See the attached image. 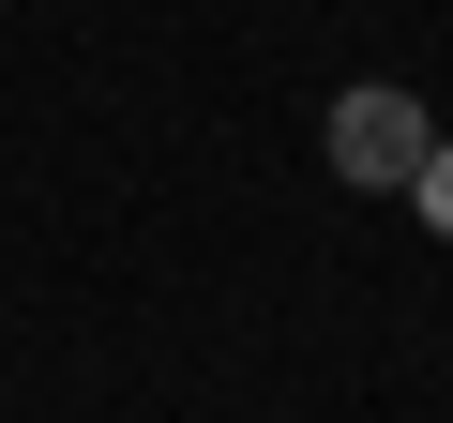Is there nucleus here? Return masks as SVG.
<instances>
[{"label":"nucleus","instance_id":"nucleus-1","mask_svg":"<svg viewBox=\"0 0 453 423\" xmlns=\"http://www.w3.org/2000/svg\"><path fill=\"white\" fill-rule=\"evenodd\" d=\"M423 151H438L423 91H393V76L333 91V181H363V196H408V166H423Z\"/></svg>","mask_w":453,"mask_h":423},{"label":"nucleus","instance_id":"nucleus-2","mask_svg":"<svg viewBox=\"0 0 453 423\" xmlns=\"http://www.w3.org/2000/svg\"><path fill=\"white\" fill-rule=\"evenodd\" d=\"M408 196H423V227H438V242H453V136H438V151H423V166H408Z\"/></svg>","mask_w":453,"mask_h":423}]
</instances>
